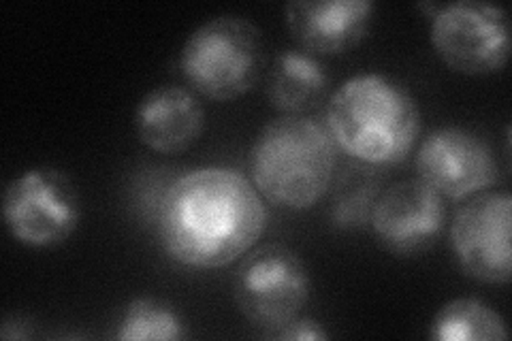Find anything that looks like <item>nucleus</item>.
Listing matches in <instances>:
<instances>
[{"instance_id": "nucleus-8", "label": "nucleus", "mask_w": 512, "mask_h": 341, "mask_svg": "<svg viewBox=\"0 0 512 341\" xmlns=\"http://www.w3.org/2000/svg\"><path fill=\"white\" fill-rule=\"evenodd\" d=\"M512 197L504 190L474 194L451 226V246L457 263L470 278L483 284H508Z\"/></svg>"}, {"instance_id": "nucleus-5", "label": "nucleus", "mask_w": 512, "mask_h": 341, "mask_svg": "<svg viewBox=\"0 0 512 341\" xmlns=\"http://www.w3.org/2000/svg\"><path fill=\"white\" fill-rule=\"evenodd\" d=\"M312 280L303 258L282 243L248 254L233 275L237 310L265 335L295 320L310 299Z\"/></svg>"}, {"instance_id": "nucleus-15", "label": "nucleus", "mask_w": 512, "mask_h": 341, "mask_svg": "<svg viewBox=\"0 0 512 341\" xmlns=\"http://www.w3.org/2000/svg\"><path fill=\"white\" fill-rule=\"evenodd\" d=\"M116 337L122 341H175L184 337V322L167 301L139 297L126 305Z\"/></svg>"}, {"instance_id": "nucleus-12", "label": "nucleus", "mask_w": 512, "mask_h": 341, "mask_svg": "<svg viewBox=\"0 0 512 341\" xmlns=\"http://www.w3.org/2000/svg\"><path fill=\"white\" fill-rule=\"evenodd\" d=\"M205 128V111L197 94L165 84L150 90L135 109V131L152 152L175 156L186 152Z\"/></svg>"}, {"instance_id": "nucleus-7", "label": "nucleus", "mask_w": 512, "mask_h": 341, "mask_svg": "<svg viewBox=\"0 0 512 341\" xmlns=\"http://www.w3.org/2000/svg\"><path fill=\"white\" fill-rule=\"evenodd\" d=\"M431 45L448 69L461 75H491L510 58V22L498 5L459 0L431 18Z\"/></svg>"}, {"instance_id": "nucleus-14", "label": "nucleus", "mask_w": 512, "mask_h": 341, "mask_svg": "<svg viewBox=\"0 0 512 341\" xmlns=\"http://www.w3.org/2000/svg\"><path fill=\"white\" fill-rule=\"evenodd\" d=\"M429 335L436 341H506L508 329L489 303L461 297L440 307L431 320Z\"/></svg>"}, {"instance_id": "nucleus-4", "label": "nucleus", "mask_w": 512, "mask_h": 341, "mask_svg": "<svg viewBox=\"0 0 512 341\" xmlns=\"http://www.w3.org/2000/svg\"><path fill=\"white\" fill-rule=\"evenodd\" d=\"M263 32L242 15H218L186 39L180 69L188 86L212 101L250 92L265 69Z\"/></svg>"}, {"instance_id": "nucleus-17", "label": "nucleus", "mask_w": 512, "mask_h": 341, "mask_svg": "<svg viewBox=\"0 0 512 341\" xmlns=\"http://www.w3.org/2000/svg\"><path fill=\"white\" fill-rule=\"evenodd\" d=\"M265 337L271 339H284V341H323L329 339V331L314 318H295L282 329L271 331Z\"/></svg>"}, {"instance_id": "nucleus-6", "label": "nucleus", "mask_w": 512, "mask_h": 341, "mask_svg": "<svg viewBox=\"0 0 512 341\" xmlns=\"http://www.w3.org/2000/svg\"><path fill=\"white\" fill-rule=\"evenodd\" d=\"M3 216L15 241L28 248H54L77 231L82 203L67 173L35 167L7 184Z\"/></svg>"}, {"instance_id": "nucleus-11", "label": "nucleus", "mask_w": 512, "mask_h": 341, "mask_svg": "<svg viewBox=\"0 0 512 341\" xmlns=\"http://www.w3.org/2000/svg\"><path fill=\"white\" fill-rule=\"evenodd\" d=\"M370 0H291L284 7L286 28L310 54H344L370 30Z\"/></svg>"}, {"instance_id": "nucleus-9", "label": "nucleus", "mask_w": 512, "mask_h": 341, "mask_svg": "<svg viewBox=\"0 0 512 341\" xmlns=\"http://www.w3.org/2000/svg\"><path fill=\"white\" fill-rule=\"evenodd\" d=\"M414 167L419 180L453 201L485 192L500 175L491 145L459 126L431 131L416 152Z\"/></svg>"}, {"instance_id": "nucleus-13", "label": "nucleus", "mask_w": 512, "mask_h": 341, "mask_svg": "<svg viewBox=\"0 0 512 341\" xmlns=\"http://www.w3.org/2000/svg\"><path fill=\"white\" fill-rule=\"evenodd\" d=\"M331 84L323 62L306 50H282L267 71V99L286 116H303L325 101Z\"/></svg>"}, {"instance_id": "nucleus-18", "label": "nucleus", "mask_w": 512, "mask_h": 341, "mask_svg": "<svg viewBox=\"0 0 512 341\" xmlns=\"http://www.w3.org/2000/svg\"><path fill=\"white\" fill-rule=\"evenodd\" d=\"M28 324L22 320V316H7L3 322V329H15L7 339H26L32 335L30 329H26Z\"/></svg>"}, {"instance_id": "nucleus-2", "label": "nucleus", "mask_w": 512, "mask_h": 341, "mask_svg": "<svg viewBox=\"0 0 512 341\" xmlns=\"http://www.w3.org/2000/svg\"><path fill=\"white\" fill-rule=\"evenodd\" d=\"M325 128L350 158L372 167H391L406 160L419 139L421 109L402 81L382 73H361L329 96Z\"/></svg>"}, {"instance_id": "nucleus-1", "label": "nucleus", "mask_w": 512, "mask_h": 341, "mask_svg": "<svg viewBox=\"0 0 512 341\" xmlns=\"http://www.w3.org/2000/svg\"><path fill=\"white\" fill-rule=\"evenodd\" d=\"M267 220L261 192L244 173L199 167L167 188L160 201L158 239L175 263L220 269L256 246Z\"/></svg>"}, {"instance_id": "nucleus-3", "label": "nucleus", "mask_w": 512, "mask_h": 341, "mask_svg": "<svg viewBox=\"0 0 512 341\" xmlns=\"http://www.w3.org/2000/svg\"><path fill=\"white\" fill-rule=\"evenodd\" d=\"M338 145L323 124L306 116H282L256 135L248 169L254 188L271 205L310 209L331 188Z\"/></svg>"}, {"instance_id": "nucleus-16", "label": "nucleus", "mask_w": 512, "mask_h": 341, "mask_svg": "<svg viewBox=\"0 0 512 341\" xmlns=\"http://www.w3.org/2000/svg\"><path fill=\"white\" fill-rule=\"evenodd\" d=\"M378 177L370 169H352L338 184L331 220L338 229H361L372 218Z\"/></svg>"}, {"instance_id": "nucleus-10", "label": "nucleus", "mask_w": 512, "mask_h": 341, "mask_svg": "<svg viewBox=\"0 0 512 341\" xmlns=\"http://www.w3.org/2000/svg\"><path fill=\"white\" fill-rule=\"evenodd\" d=\"M446 218L444 197L423 180H402L378 194L370 224L384 250L419 256L436 246Z\"/></svg>"}]
</instances>
